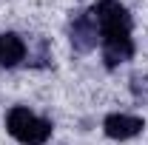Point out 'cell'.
<instances>
[{
  "mask_svg": "<svg viewBox=\"0 0 148 145\" xmlns=\"http://www.w3.org/2000/svg\"><path fill=\"white\" fill-rule=\"evenodd\" d=\"M6 128L9 134L17 140L20 145H43L49 137H51V122L32 114L29 108L23 105H14L6 117Z\"/></svg>",
  "mask_w": 148,
  "mask_h": 145,
  "instance_id": "6da1fadb",
  "label": "cell"
},
{
  "mask_svg": "<svg viewBox=\"0 0 148 145\" xmlns=\"http://www.w3.org/2000/svg\"><path fill=\"white\" fill-rule=\"evenodd\" d=\"M91 14H94L97 29H100V40L131 34V14L123 3H117V0H100L91 9Z\"/></svg>",
  "mask_w": 148,
  "mask_h": 145,
  "instance_id": "7a4b0ae2",
  "label": "cell"
},
{
  "mask_svg": "<svg viewBox=\"0 0 148 145\" xmlns=\"http://www.w3.org/2000/svg\"><path fill=\"white\" fill-rule=\"evenodd\" d=\"M69 34H71V46L77 51H91L94 46H97V34H100V29L94 23V14L91 12L74 14L71 26H69Z\"/></svg>",
  "mask_w": 148,
  "mask_h": 145,
  "instance_id": "3957f363",
  "label": "cell"
},
{
  "mask_svg": "<svg viewBox=\"0 0 148 145\" xmlns=\"http://www.w3.org/2000/svg\"><path fill=\"white\" fill-rule=\"evenodd\" d=\"M143 128H145V122L140 117H131V114H108L103 120V131H106V137H111V140H131Z\"/></svg>",
  "mask_w": 148,
  "mask_h": 145,
  "instance_id": "277c9868",
  "label": "cell"
},
{
  "mask_svg": "<svg viewBox=\"0 0 148 145\" xmlns=\"http://www.w3.org/2000/svg\"><path fill=\"white\" fill-rule=\"evenodd\" d=\"M100 46H103V60H106L108 68H117L120 63L131 60V54H134V40H131V34L106 37V40H100Z\"/></svg>",
  "mask_w": 148,
  "mask_h": 145,
  "instance_id": "5b68a950",
  "label": "cell"
},
{
  "mask_svg": "<svg viewBox=\"0 0 148 145\" xmlns=\"http://www.w3.org/2000/svg\"><path fill=\"white\" fill-rule=\"evenodd\" d=\"M26 60V43L23 37H17L14 31L0 34V66L3 68H14Z\"/></svg>",
  "mask_w": 148,
  "mask_h": 145,
  "instance_id": "8992f818",
  "label": "cell"
},
{
  "mask_svg": "<svg viewBox=\"0 0 148 145\" xmlns=\"http://www.w3.org/2000/svg\"><path fill=\"white\" fill-rule=\"evenodd\" d=\"M131 91H134V97H137V100L148 103V77L134 74V77H131Z\"/></svg>",
  "mask_w": 148,
  "mask_h": 145,
  "instance_id": "52a82bcc",
  "label": "cell"
}]
</instances>
